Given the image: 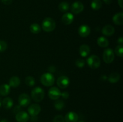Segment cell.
<instances>
[{"label":"cell","instance_id":"6da1fadb","mask_svg":"<svg viewBox=\"0 0 123 122\" xmlns=\"http://www.w3.org/2000/svg\"><path fill=\"white\" fill-rule=\"evenodd\" d=\"M42 29L45 32H52L56 28V23L52 18L46 17L42 22Z\"/></svg>","mask_w":123,"mask_h":122},{"label":"cell","instance_id":"7a4b0ae2","mask_svg":"<svg viewBox=\"0 0 123 122\" xmlns=\"http://www.w3.org/2000/svg\"><path fill=\"white\" fill-rule=\"evenodd\" d=\"M31 98L34 101L40 102L44 97V92L40 87H36L32 90L31 92Z\"/></svg>","mask_w":123,"mask_h":122},{"label":"cell","instance_id":"3957f363","mask_svg":"<svg viewBox=\"0 0 123 122\" xmlns=\"http://www.w3.org/2000/svg\"><path fill=\"white\" fill-rule=\"evenodd\" d=\"M40 81L43 86L49 87L54 85L55 77L51 72H46L41 76Z\"/></svg>","mask_w":123,"mask_h":122},{"label":"cell","instance_id":"277c9868","mask_svg":"<svg viewBox=\"0 0 123 122\" xmlns=\"http://www.w3.org/2000/svg\"><path fill=\"white\" fill-rule=\"evenodd\" d=\"M86 62L89 67L92 69H97L100 66L101 61L97 55H91L88 57Z\"/></svg>","mask_w":123,"mask_h":122},{"label":"cell","instance_id":"5b68a950","mask_svg":"<svg viewBox=\"0 0 123 122\" xmlns=\"http://www.w3.org/2000/svg\"><path fill=\"white\" fill-rule=\"evenodd\" d=\"M115 59V55L112 49H106L104 50L103 53V59L106 63H111Z\"/></svg>","mask_w":123,"mask_h":122},{"label":"cell","instance_id":"8992f818","mask_svg":"<svg viewBox=\"0 0 123 122\" xmlns=\"http://www.w3.org/2000/svg\"><path fill=\"white\" fill-rule=\"evenodd\" d=\"M31 102V98L26 93H22L18 98V103L20 106L26 107L28 106Z\"/></svg>","mask_w":123,"mask_h":122},{"label":"cell","instance_id":"52a82bcc","mask_svg":"<svg viewBox=\"0 0 123 122\" xmlns=\"http://www.w3.org/2000/svg\"><path fill=\"white\" fill-rule=\"evenodd\" d=\"M61 92L56 87H52L48 91V96L52 100H57L61 97Z\"/></svg>","mask_w":123,"mask_h":122},{"label":"cell","instance_id":"ba28073f","mask_svg":"<svg viewBox=\"0 0 123 122\" xmlns=\"http://www.w3.org/2000/svg\"><path fill=\"white\" fill-rule=\"evenodd\" d=\"M56 84L61 89H66L69 86L70 84V79L68 77L65 75L59 77L56 80Z\"/></svg>","mask_w":123,"mask_h":122},{"label":"cell","instance_id":"9c48e42d","mask_svg":"<svg viewBox=\"0 0 123 122\" xmlns=\"http://www.w3.org/2000/svg\"><path fill=\"white\" fill-rule=\"evenodd\" d=\"M41 111V107L38 104H31L28 108V112L31 117H34L38 115Z\"/></svg>","mask_w":123,"mask_h":122},{"label":"cell","instance_id":"30bf717a","mask_svg":"<svg viewBox=\"0 0 123 122\" xmlns=\"http://www.w3.org/2000/svg\"><path fill=\"white\" fill-rule=\"evenodd\" d=\"M84 9V4L80 1H76L71 6V11L75 14H78L83 11Z\"/></svg>","mask_w":123,"mask_h":122},{"label":"cell","instance_id":"8fae6325","mask_svg":"<svg viewBox=\"0 0 123 122\" xmlns=\"http://www.w3.org/2000/svg\"><path fill=\"white\" fill-rule=\"evenodd\" d=\"M91 33V29L88 25H82L79 26L78 29V33L79 35L83 38H86Z\"/></svg>","mask_w":123,"mask_h":122},{"label":"cell","instance_id":"7c38bea8","mask_svg":"<svg viewBox=\"0 0 123 122\" xmlns=\"http://www.w3.org/2000/svg\"><path fill=\"white\" fill-rule=\"evenodd\" d=\"M15 118L18 122H27L30 120V116L25 111H20L16 114Z\"/></svg>","mask_w":123,"mask_h":122},{"label":"cell","instance_id":"4fadbf2b","mask_svg":"<svg viewBox=\"0 0 123 122\" xmlns=\"http://www.w3.org/2000/svg\"><path fill=\"white\" fill-rule=\"evenodd\" d=\"M79 118V116L77 113L73 111H70L67 112L64 117V120L66 122H77Z\"/></svg>","mask_w":123,"mask_h":122},{"label":"cell","instance_id":"5bb4252c","mask_svg":"<svg viewBox=\"0 0 123 122\" xmlns=\"http://www.w3.org/2000/svg\"><path fill=\"white\" fill-rule=\"evenodd\" d=\"M74 20V15L70 13H66L61 18V21L64 25H70Z\"/></svg>","mask_w":123,"mask_h":122},{"label":"cell","instance_id":"9a60e30c","mask_svg":"<svg viewBox=\"0 0 123 122\" xmlns=\"http://www.w3.org/2000/svg\"><path fill=\"white\" fill-rule=\"evenodd\" d=\"M102 32L104 35L107 36V37L112 36L115 33V28L112 25H107L103 28Z\"/></svg>","mask_w":123,"mask_h":122},{"label":"cell","instance_id":"2e32d148","mask_svg":"<svg viewBox=\"0 0 123 122\" xmlns=\"http://www.w3.org/2000/svg\"><path fill=\"white\" fill-rule=\"evenodd\" d=\"M91 49L89 45L86 44H82L79 47V54L83 57H86L90 55Z\"/></svg>","mask_w":123,"mask_h":122},{"label":"cell","instance_id":"e0dca14e","mask_svg":"<svg viewBox=\"0 0 123 122\" xmlns=\"http://www.w3.org/2000/svg\"><path fill=\"white\" fill-rule=\"evenodd\" d=\"M112 21L117 25H122L123 24V13H116L112 17Z\"/></svg>","mask_w":123,"mask_h":122},{"label":"cell","instance_id":"ac0fdd59","mask_svg":"<svg viewBox=\"0 0 123 122\" xmlns=\"http://www.w3.org/2000/svg\"><path fill=\"white\" fill-rule=\"evenodd\" d=\"M2 105L4 108L7 109V110H9L11 109L13 106V99L9 97H7L3 99V100L1 102Z\"/></svg>","mask_w":123,"mask_h":122},{"label":"cell","instance_id":"d6986e66","mask_svg":"<svg viewBox=\"0 0 123 122\" xmlns=\"http://www.w3.org/2000/svg\"><path fill=\"white\" fill-rule=\"evenodd\" d=\"M10 92V87L7 84H3L0 86V95L6 96Z\"/></svg>","mask_w":123,"mask_h":122},{"label":"cell","instance_id":"ffe728a7","mask_svg":"<svg viewBox=\"0 0 123 122\" xmlns=\"http://www.w3.org/2000/svg\"><path fill=\"white\" fill-rule=\"evenodd\" d=\"M97 44L99 47L102 48H106L109 45V41L106 37H100L97 38Z\"/></svg>","mask_w":123,"mask_h":122},{"label":"cell","instance_id":"44dd1931","mask_svg":"<svg viewBox=\"0 0 123 122\" xmlns=\"http://www.w3.org/2000/svg\"><path fill=\"white\" fill-rule=\"evenodd\" d=\"M20 80L18 77L13 76L10 78L9 84H8L10 87H17L20 85Z\"/></svg>","mask_w":123,"mask_h":122},{"label":"cell","instance_id":"7402d4cb","mask_svg":"<svg viewBox=\"0 0 123 122\" xmlns=\"http://www.w3.org/2000/svg\"><path fill=\"white\" fill-rule=\"evenodd\" d=\"M120 80V75L118 72H113L109 75L108 81L111 83H116Z\"/></svg>","mask_w":123,"mask_h":122},{"label":"cell","instance_id":"603a6c76","mask_svg":"<svg viewBox=\"0 0 123 122\" xmlns=\"http://www.w3.org/2000/svg\"><path fill=\"white\" fill-rule=\"evenodd\" d=\"M41 29H42L41 26L36 23L31 24L30 26V30L31 32H32V33H34V34H37V33H40Z\"/></svg>","mask_w":123,"mask_h":122},{"label":"cell","instance_id":"cb8c5ba5","mask_svg":"<svg viewBox=\"0 0 123 122\" xmlns=\"http://www.w3.org/2000/svg\"><path fill=\"white\" fill-rule=\"evenodd\" d=\"M58 8L60 11L62 12V13H66L69 10L70 5L67 2L63 1V2H60L58 6Z\"/></svg>","mask_w":123,"mask_h":122},{"label":"cell","instance_id":"d4e9b609","mask_svg":"<svg viewBox=\"0 0 123 122\" xmlns=\"http://www.w3.org/2000/svg\"><path fill=\"white\" fill-rule=\"evenodd\" d=\"M102 6V2L101 0H92L91 3V7L92 9L94 10H98L100 9Z\"/></svg>","mask_w":123,"mask_h":122},{"label":"cell","instance_id":"484cf974","mask_svg":"<svg viewBox=\"0 0 123 122\" xmlns=\"http://www.w3.org/2000/svg\"><path fill=\"white\" fill-rule=\"evenodd\" d=\"M56 101L54 103V107L56 109V110H62V109L64 108L65 106V103L63 101V100H61V99H57V100H55Z\"/></svg>","mask_w":123,"mask_h":122},{"label":"cell","instance_id":"4316f807","mask_svg":"<svg viewBox=\"0 0 123 122\" xmlns=\"http://www.w3.org/2000/svg\"><path fill=\"white\" fill-rule=\"evenodd\" d=\"M25 83L26 85H27L29 87H32L36 84L34 78L31 76H27L25 79Z\"/></svg>","mask_w":123,"mask_h":122},{"label":"cell","instance_id":"83f0119b","mask_svg":"<svg viewBox=\"0 0 123 122\" xmlns=\"http://www.w3.org/2000/svg\"><path fill=\"white\" fill-rule=\"evenodd\" d=\"M115 53L119 57H123V45H118L115 47Z\"/></svg>","mask_w":123,"mask_h":122},{"label":"cell","instance_id":"f1b7e54d","mask_svg":"<svg viewBox=\"0 0 123 122\" xmlns=\"http://www.w3.org/2000/svg\"><path fill=\"white\" fill-rule=\"evenodd\" d=\"M85 64V61L82 59H78L76 61H75V65L78 68H82L84 67Z\"/></svg>","mask_w":123,"mask_h":122},{"label":"cell","instance_id":"f546056e","mask_svg":"<svg viewBox=\"0 0 123 122\" xmlns=\"http://www.w3.org/2000/svg\"><path fill=\"white\" fill-rule=\"evenodd\" d=\"M7 49V44L6 41L0 40V53L4 52Z\"/></svg>","mask_w":123,"mask_h":122},{"label":"cell","instance_id":"4dcf8cb0","mask_svg":"<svg viewBox=\"0 0 123 122\" xmlns=\"http://www.w3.org/2000/svg\"><path fill=\"white\" fill-rule=\"evenodd\" d=\"M53 122H65L64 118L61 115H58L54 117Z\"/></svg>","mask_w":123,"mask_h":122},{"label":"cell","instance_id":"1f68e13d","mask_svg":"<svg viewBox=\"0 0 123 122\" xmlns=\"http://www.w3.org/2000/svg\"><path fill=\"white\" fill-rule=\"evenodd\" d=\"M20 110H21V106H20L19 105H16L14 108H13V111L14 114H16L17 113H18L19 112H20Z\"/></svg>","mask_w":123,"mask_h":122},{"label":"cell","instance_id":"d6a6232c","mask_svg":"<svg viewBox=\"0 0 123 122\" xmlns=\"http://www.w3.org/2000/svg\"><path fill=\"white\" fill-rule=\"evenodd\" d=\"M69 96V93L67 92H63L62 93H61V96H62V98H64V99H68Z\"/></svg>","mask_w":123,"mask_h":122},{"label":"cell","instance_id":"836d02e7","mask_svg":"<svg viewBox=\"0 0 123 122\" xmlns=\"http://www.w3.org/2000/svg\"><path fill=\"white\" fill-rule=\"evenodd\" d=\"M1 2L5 5H10L12 4L13 0H1Z\"/></svg>","mask_w":123,"mask_h":122},{"label":"cell","instance_id":"e575fe53","mask_svg":"<svg viewBox=\"0 0 123 122\" xmlns=\"http://www.w3.org/2000/svg\"><path fill=\"white\" fill-rule=\"evenodd\" d=\"M117 43H118L120 45H123V38L122 37H120V38H118Z\"/></svg>","mask_w":123,"mask_h":122},{"label":"cell","instance_id":"d590c367","mask_svg":"<svg viewBox=\"0 0 123 122\" xmlns=\"http://www.w3.org/2000/svg\"><path fill=\"white\" fill-rule=\"evenodd\" d=\"M118 4L121 8H123V0H118Z\"/></svg>","mask_w":123,"mask_h":122},{"label":"cell","instance_id":"8d00e7d4","mask_svg":"<svg viewBox=\"0 0 123 122\" xmlns=\"http://www.w3.org/2000/svg\"><path fill=\"white\" fill-rule=\"evenodd\" d=\"M107 78H108V77L106 75H102V76L100 77V79L102 81H106V80H107Z\"/></svg>","mask_w":123,"mask_h":122},{"label":"cell","instance_id":"74e56055","mask_svg":"<svg viewBox=\"0 0 123 122\" xmlns=\"http://www.w3.org/2000/svg\"><path fill=\"white\" fill-rule=\"evenodd\" d=\"M106 4H111L112 0H103Z\"/></svg>","mask_w":123,"mask_h":122},{"label":"cell","instance_id":"f35d334b","mask_svg":"<svg viewBox=\"0 0 123 122\" xmlns=\"http://www.w3.org/2000/svg\"><path fill=\"white\" fill-rule=\"evenodd\" d=\"M0 122H10L7 119H2Z\"/></svg>","mask_w":123,"mask_h":122},{"label":"cell","instance_id":"ab89813d","mask_svg":"<svg viewBox=\"0 0 123 122\" xmlns=\"http://www.w3.org/2000/svg\"><path fill=\"white\" fill-rule=\"evenodd\" d=\"M1 105H2V104H1V98H0V107L1 106Z\"/></svg>","mask_w":123,"mask_h":122},{"label":"cell","instance_id":"60d3db41","mask_svg":"<svg viewBox=\"0 0 123 122\" xmlns=\"http://www.w3.org/2000/svg\"><path fill=\"white\" fill-rule=\"evenodd\" d=\"M78 122H85L84 121H82V120H80V121H79Z\"/></svg>","mask_w":123,"mask_h":122}]
</instances>
